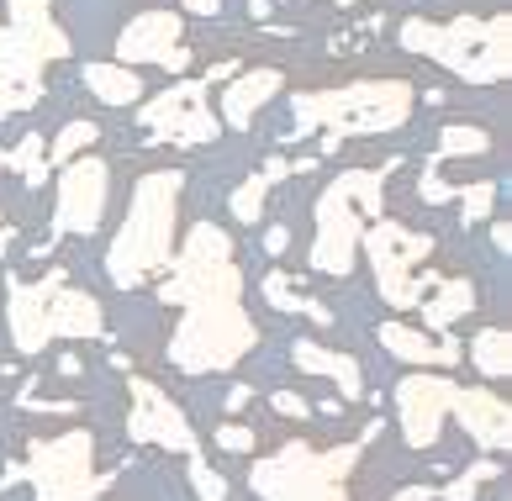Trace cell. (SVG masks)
<instances>
[{
	"label": "cell",
	"instance_id": "cell-6",
	"mask_svg": "<svg viewBox=\"0 0 512 501\" xmlns=\"http://www.w3.org/2000/svg\"><path fill=\"white\" fill-rule=\"evenodd\" d=\"M386 211V169H344L317 196V233H312V269L317 275H349L365 238V217Z\"/></svg>",
	"mask_w": 512,
	"mask_h": 501
},
{
	"label": "cell",
	"instance_id": "cell-16",
	"mask_svg": "<svg viewBox=\"0 0 512 501\" xmlns=\"http://www.w3.org/2000/svg\"><path fill=\"white\" fill-rule=\"evenodd\" d=\"M449 412L460 417V428L481 443L486 454H502V449H512V407L497 396V391H486V385H460L454 391V401H449Z\"/></svg>",
	"mask_w": 512,
	"mask_h": 501
},
{
	"label": "cell",
	"instance_id": "cell-40",
	"mask_svg": "<svg viewBox=\"0 0 512 501\" xmlns=\"http://www.w3.org/2000/svg\"><path fill=\"white\" fill-rule=\"evenodd\" d=\"M238 64H212V74H206V85H222V80H233Z\"/></svg>",
	"mask_w": 512,
	"mask_h": 501
},
{
	"label": "cell",
	"instance_id": "cell-4",
	"mask_svg": "<svg viewBox=\"0 0 512 501\" xmlns=\"http://www.w3.org/2000/svg\"><path fill=\"white\" fill-rule=\"evenodd\" d=\"M0 27V122L43 101V69L69 59V32L53 22V0H6Z\"/></svg>",
	"mask_w": 512,
	"mask_h": 501
},
{
	"label": "cell",
	"instance_id": "cell-30",
	"mask_svg": "<svg viewBox=\"0 0 512 501\" xmlns=\"http://www.w3.org/2000/svg\"><path fill=\"white\" fill-rule=\"evenodd\" d=\"M454 201L465 206V211H460L465 222H486V217H491V206H497V180H476V185H460V190H454Z\"/></svg>",
	"mask_w": 512,
	"mask_h": 501
},
{
	"label": "cell",
	"instance_id": "cell-22",
	"mask_svg": "<svg viewBox=\"0 0 512 501\" xmlns=\"http://www.w3.org/2000/svg\"><path fill=\"white\" fill-rule=\"evenodd\" d=\"M417 306H423V327H433V333H449V327L460 322L470 306H476V285L460 280V275H454V280H433V296H423Z\"/></svg>",
	"mask_w": 512,
	"mask_h": 501
},
{
	"label": "cell",
	"instance_id": "cell-15",
	"mask_svg": "<svg viewBox=\"0 0 512 501\" xmlns=\"http://www.w3.org/2000/svg\"><path fill=\"white\" fill-rule=\"evenodd\" d=\"M185 43L180 11H138L127 16V27L117 32V59L132 64H169V53Z\"/></svg>",
	"mask_w": 512,
	"mask_h": 501
},
{
	"label": "cell",
	"instance_id": "cell-12",
	"mask_svg": "<svg viewBox=\"0 0 512 501\" xmlns=\"http://www.w3.org/2000/svg\"><path fill=\"white\" fill-rule=\"evenodd\" d=\"M454 391H460V385L449 375H433V370H417L396 385V422H402V438L412 449H433V443H439Z\"/></svg>",
	"mask_w": 512,
	"mask_h": 501
},
{
	"label": "cell",
	"instance_id": "cell-5",
	"mask_svg": "<svg viewBox=\"0 0 512 501\" xmlns=\"http://www.w3.org/2000/svg\"><path fill=\"white\" fill-rule=\"evenodd\" d=\"M412 106H417V90L407 80H354L333 90H301L291 101V117H296V138L333 127L328 148H338V138H375V132L407 127Z\"/></svg>",
	"mask_w": 512,
	"mask_h": 501
},
{
	"label": "cell",
	"instance_id": "cell-8",
	"mask_svg": "<svg viewBox=\"0 0 512 501\" xmlns=\"http://www.w3.org/2000/svg\"><path fill=\"white\" fill-rule=\"evenodd\" d=\"M22 480H32V496L37 501H96L111 475L96 470V438L85 428H69L59 438H37Z\"/></svg>",
	"mask_w": 512,
	"mask_h": 501
},
{
	"label": "cell",
	"instance_id": "cell-37",
	"mask_svg": "<svg viewBox=\"0 0 512 501\" xmlns=\"http://www.w3.org/2000/svg\"><path fill=\"white\" fill-rule=\"evenodd\" d=\"M439 491H428V486H407V491H396L391 501H433Z\"/></svg>",
	"mask_w": 512,
	"mask_h": 501
},
{
	"label": "cell",
	"instance_id": "cell-38",
	"mask_svg": "<svg viewBox=\"0 0 512 501\" xmlns=\"http://www.w3.org/2000/svg\"><path fill=\"white\" fill-rule=\"evenodd\" d=\"M249 385H233V391H227V412H238V407H249Z\"/></svg>",
	"mask_w": 512,
	"mask_h": 501
},
{
	"label": "cell",
	"instance_id": "cell-29",
	"mask_svg": "<svg viewBox=\"0 0 512 501\" xmlns=\"http://www.w3.org/2000/svg\"><path fill=\"white\" fill-rule=\"evenodd\" d=\"M497 470H502L497 459H476V465H470L460 480H449L439 496H444V501H476V491L486 486V480H497Z\"/></svg>",
	"mask_w": 512,
	"mask_h": 501
},
{
	"label": "cell",
	"instance_id": "cell-21",
	"mask_svg": "<svg viewBox=\"0 0 512 501\" xmlns=\"http://www.w3.org/2000/svg\"><path fill=\"white\" fill-rule=\"evenodd\" d=\"M80 85L96 95L101 106H138L143 101V80H138V69H127V64H85Z\"/></svg>",
	"mask_w": 512,
	"mask_h": 501
},
{
	"label": "cell",
	"instance_id": "cell-43",
	"mask_svg": "<svg viewBox=\"0 0 512 501\" xmlns=\"http://www.w3.org/2000/svg\"><path fill=\"white\" fill-rule=\"evenodd\" d=\"M333 6H359V0H333Z\"/></svg>",
	"mask_w": 512,
	"mask_h": 501
},
{
	"label": "cell",
	"instance_id": "cell-34",
	"mask_svg": "<svg viewBox=\"0 0 512 501\" xmlns=\"http://www.w3.org/2000/svg\"><path fill=\"white\" fill-rule=\"evenodd\" d=\"M259 175H264V180L275 185V180H286V175H296V164H286V159H280V153H275V159H264V169H259Z\"/></svg>",
	"mask_w": 512,
	"mask_h": 501
},
{
	"label": "cell",
	"instance_id": "cell-10",
	"mask_svg": "<svg viewBox=\"0 0 512 501\" xmlns=\"http://www.w3.org/2000/svg\"><path fill=\"white\" fill-rule=\"evenodd\" d=\"M143 127H148V138L180 143V148L217 143V132H222V122L212 117V106H206V80L169 85L159 101H148V106H143Z\"/></svg>",
	"mask_w": 512,
	"mask_h": 501
},
{
	"label": "cell",
	"instance_id": "cell-41",
	"mask_svg": "<svg viewBox=\"0 0 512 501\" xmlns=\"http://www.w3.org/2000/svg\"><path fill=\"white\" fill-rule=\"evenodd\" d=\"M185 64H191V48H185V43H180L175 53H169V64H164V69H175V74H180Z\"/></svg>",
	"mask_w": 512,
	"mask_h": 501
},
{
	"label": "cell",
	"instance_id": "cell-3",
	"mask_svg": "<svg viewBox=\"0 0 512 501\" xmlns=\"http://www.w3.org/2000/svg\"><path fill=\"white\" fill-rule=\"evenodd\" d=\"M402 48L423 53L465 85H497L512 74V16H454V22L407 16Z\"/></svg>",
	"mask_w": 512,
	"mask_h": 501
},
{
	"label": "cell",
	"instance_id": "cell-1",
	"mask_svg": "<svg viewBox=\"0 0 512 501\" xmlns=\"http://www.w3.org/2000/svg\"><path fill=\"white\" fill-rule=\"evenodd\" d=\"M164 306H180V327L169 333V364L185 375L233 370L243 354H254L259 327L243 312V269L233 259V238L222 227L201 222L175 259L159 291Z\"/></svg>",
	"mask_w": 512,
	"mask_h": 501
},
{
	"label": "cell",
	"instance_id": "cell-11",
	"mask_svg": "<svg viewBox=\"0 0 512 501\" xmlns=\"http://www.w3.org/2000/svg\"><path fill=\"white\" fill-rule=\"evenodd\" d=\"M111 201V164L96 153H80V159L64 164L59 175V211H53V227L69 238H90L106 217Z\"/></svg>",
	"mask_w": 512,
	"mask_h": 501
},
{
	"label": "cell",
	"instance_id": "cell-28",
	"mask_svg": "<svg viewBox=\"0 0 512 501\" xmlns=\"http://www.w3.org/2000/svg\"><path fill=\"white\" fill-rule=\"evenodd\" d=\"M6 169H22L27 185H43V175H48L43 169V132H27V138L6 153Z\"/></svg>",
	"mask_w": 512,
	"mask_h": 501
},
{
	"label": "cell",
	"instance_id": "cell-2",
	"mask_svg": "<svg viewBox=\"0 0 512 501\" xmlns=\"http://www.w3.org/2000/svg\"><path fill=\"white\" fill-rule=\"evenodd\" d=\"M180 196H185V169H148L132 185L127 222L117 227V238L106 248V275L122 291H138L169 269L175 259V227H180Z\"/></svg>",
	"mask_w": 512,
	"mask_h": 501
},
{
	"label": "cell",
	"instance_id": "cell-31",
	"mask_svg": "<svg viewBox=\"0 0 512 501\" xmlns=\"http://www.w3.org/2000/svg\"><path fill=\"white\" fill-rule=\"evenodd\" d=\"M185 475H191V491L201 496V501H227V480L206 465L201 454H191V465H185Z\"/></svg>",
	"mask_w": 512,
	"mask_h": 501
},
{
	"label": "cell",
	"instance_id": "cell-44",
	"mask_svg": "<svg viewBox=\"0 0 512 501\" xmlns=\"http://www.w3.org/2000/svg\"><path fill=\"white\" fill-rule=\"evenodd\" d=\"M0 169H6V148H0Z\"/></svg>",
	"mask_w": 512,
	"mask_h": 501
},
{
	"label": "cell",
	"instance_id": "cell-35",
	"mask_svg": "<svg viewBox=\"0 0 512 501\" xmlns=\"http://www.w3.org/2000/svg\"><path fill=\"white\" fill-rule=\"evenodd\" d=\"M286 243H291L286 227H270V233H264V254H286Z\"/></svg>",
	"mask_w": 512,
	"mask_h": 501
},
{
	"label": "cell",
	"instance_id": "cell-17",
	"mask_svg": "<svg viewBox=\"0 0 512 501\" xmlns=\"http://www.w3.org/2000/svg\"><path fill=\"white\" fill-rule=\"evenodd\" d=\"M280 85H286V74H280V69H238L233 85L222 90V117H217V122L249 132L259 111L280 95Z\"/></svg>",
	"mask_w": 512,
	"mask_h": 501
},
{
	"label": "cell",
	"instance_id": "cell-20",
	"mask_svg": "<svg viewBox=\"0 0 512 501\" xmlns=\"http://www.w3.org/2000/svg\"><path fill=\"white\" fill-rule=\"evenodd\" d=\"M381 349L396 354V359H407V364H454L460 359V343L454 338H428L423 327H407V322H386L381 327Z\"/></svg>",
	"mask_w": 512,
	"mask_h": 501
},
{
	"label": "cell",
	"instance_id": "cell-32",
	"mask_svg": "<svg viewBox=\"0 0 512 501\" xmlns=\"http://www.w3.org/2000/svg\"><path fill=\"white\" fill-rule=\"evenodd\" d=\"M217 449H227V454H254V428H243V422H222V428H217Z\"/></svg>",
	"mask_w": 512,
	"mask_h": 501
},
{
	"label": "cell",
	"instance_id": "cell-9",
	"mask_svg": "<svg viewBox=\"0 0 512 501\" xmlns=\"http://www.w3.org/2000/svg\"><path fill=\"white\" fill-rule=\"evenodd\" d=\"M359 248H365V259L375 269V291H381V301L396 306V312H412V306L433 291V275H417L423 259L433 254L428 233H412V227L391 222V217H375V227L359 238Z\"/></svg>",
	"mask_w": 512,
	"mask_h": 501
},
{
	"label": "cell",
	"instance_id": "cell-42",
	"mask_svg": "<svg viewBox=\"0 0 512 501\" xmlns=\"http://www.w3.org/2000/svg\"><path fill=\"white\" fill-rule=\"evenodd\" d=\"M11 243H16V233H11V227H0V254H6Z\"/></svg>",
	"mask_w": 512,
	"mask_h": 501
},
{
	"label": "cell",
	"instance_id": "cell-13",
	"mask_svg": "<svg viewBox=\"0 0 512 501\" xmlns=\"http://www.w3.org/2000/svg\"><path fill=\"white\" fill-rule=\"evenodd\" d=\"M127 391H132L127 438L159 443V449H175V454H196V433H191V422H185V412L169 401V391H159V385L143 380V375H127Z\"/></svg>",
	"mask_w": 512,
	"mask_h": 501
},
{
	"label": "cell",
	"instance_id": "cell-14",
	"mask_svg": "<svg viewBox=\"0 0 512 501\" xmlns=\"http://www.w3.org/2000/svg\"><path fill=\"white\" fill-rule=\"evenodd\" d=\"M59 285H69L64 269H48L37 285L27 280H6V322H11V343H16V354H43L48 349V301Z\"/></svg>",
	"mask_w": 512,
	"mask_h": 501
},
{
	"label": "cell",
	"instance_id": "cell-18",
	"mask_svg": "<svg viewBox=\"0 0 512 501\" xmlns=\"http://www.w3.org/2000/svg\"><path fill=\"white\" fill-rule=\"evenodd\" d=\"M106 333V312L90 291L59 285L48 301V338H101Z\"/></svg>",
	"mask_w": 512,
	"mask_h": 501
},
{
	"label": "cell",
	"instance_id": "cell-36",
	"mask_svg": "<svg viewBox=\"0 0 512 501\" xmlns=\"http://www.w3.org/2000/svg\"><path fill=\"white\" fill-rule=\"evenodd\" d=\"M491 243L507 254V248H512V222H491Z\"/></svg>",
	"mask_w": 512,
	"mask_h": 501
},
{
	"label": "cell",
	"instance_id": "cell-26",
	"mask_svg": "<svg viewBox=\"0 0 512 501\" xmlns=\"http://www.w3.org/2000/svg\"><path fill=\"white\" fill-rule=\"evenodd\" d=\"M264 196H270V180L264 175H249L238 190H233V201H227V211H233V222H243V227H254L259 217H264Z\"/></svg>",
	"mask_w": 512,
	"mask_h": 501
},
{
	"label": "cell",
	"instance_id": "cell-25",
	"mask_svg": "<svg viewBox=\"0 0 512 501\" xmlns=\"http://www.w3.org/2000/svg\"><path fill=\"white\" fill-rule=\"evenodd\" d=\"M491 148V132L476 122H449L439 132V148H433L428 164H449V159H465V153H486Z\"/></svg>",
	"mask_w": 512,
	"mask_h": 501
},
{
	"label": "cell",
	"instance_id": "cell-23",
	"mask_svg": "<svg viewBox=\"0 0 512 501\" xmlns=\"http://www.w3.org/2000/svg\"><path fill=\"white\" fill-rule=\"evenodd\" d=\"M470 364H476L486 380H507L512 375V338H507V327H481V333L470 338Z\"/></svg>",
	"mask_w": 512,
	"mask_h": 501
},
{
	"label": "cell",
	"instance_id": "cell-27",
	"mask_svg": "<svg viewBox=\"0 0 512 501\" xmlns=\"http://www.w3.org/2000/svg\"><path fill=\"white\" fill-rule=\"evenodd\" d=\"M101 138V127L96 122H69L64 132H59V138H53V148H48V164H69V159H80V153L90 148V143H96Z\"/></svg>",
	"mask_w": 512,
	"mask_h": 501
},
{
	"label": "cell",
	"instance_id": "cell-19",
	"mask_svg": "<svg viewBox=\"0 0 512 501\" xmlns=\"http://www.w3.org/2000/svg\"><path fill=\"white\" fill-rule=\"evenodd\" d=\"M291 359H296V370H307V375H328L344 401H359V396H365V370H359L354 354L322 349L317 338H296V343H291Z\"/></svg>",
	"mask_w": 512,
	"mask_h": 501
},
{
	"label": "cell",
	"instance_id": "cell-39",
	"mask_svg": "<svg viewBox=\"0 0 512 501\" xmlns=\"http://www.w3.org/2000/svg\"><path fill=\"white\" fill-rule=\"evenodd\" d=\"M185 11H196V16H217V11H222V0H185Z\"/></svg>",
	"mask_w": 512,
	"mask_h": 501
},
{
	"label": "cell",
	"instance_id": "cell-7",
	"mask_svg": "<svg viewBox=\"0 0 512 501\" xmlns=\"http://www.w3.org/2000/svg\"><path fill=\"white\" fill-rule=\"evenodd\" d=\"M365 438L338 443V449H312V443H280L270 459L249 465V486L259 501H349L344 480L354 475Z\"/></svg>",
	"mask_w": 512,
	"mask_h": 501
},
{
	"label": "cell",
	"instance_id": "cell-33",
	"mask_svg": "<svg viewBox=\"0 0 512 501\" xmlns=\"http://www.w3.org/2000/svg\"><path fill=\"white\" fill-rule=\"evenodd\" d=\"M275 412H280V417H312V407H307L296 391H275Z\"/></svg>",
	"mask_w": 512,
	"mask_h": 501
},
{
	"label": "cell",
	"instance_id": "cell-24",
	"mask_svg": "<svg viewBox=\"0 0 512 501\" xmlns=\"http://www.w3.org/2000/svg\"><path fill=\"white\" fill-rule=\"evenodd\" d=\"M259 291H264V301H270L275 312H307V317H312V322H322V327L333 322V312H328V306H322V301H312V296H301L296 285H291L286 275H280V269H275V275H264V280H259Z\"/></svg>",
	"mask_w": 512,
	"mask_h": 501
}]
</instances>
